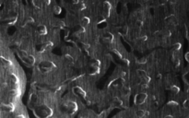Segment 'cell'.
I'll list each match as a JSON object with an SVG mask.
<instances>
[{"mask_svg":"<svg viewBox=\"0 0 189 118\" xmlns=\"http://www.w3.org/2000/svg\"><path fill=\"white\" fill-rule=\"evenodd\" d=\"M137 75H138V77L140 78V79H143V78H145L146 76H148L147 75V73H146V71H144V70H137Z\"/></svg>","mask_w":189,"mask_h":118,"instance_id":"20","label":"cell"},{"mask_svg":"<svg viewBox=\"0 0 189 118\" xmlns=\"http://www.w3.org/2000/svg\"><path fill=\"white\" fill-rule=\"evenodd\" d=\"M167 105L171 107V108H176L177 106H178V103L176 102V101H170L168 103H167Z\"/></svg>","mask_w":189,"mask_h":118,"instance_id":"21","label":"cell"},{"mask_svg":"<svg viewBox=\"0 0 189 118\" xmlns=\"http://www.w3.org/2000/svg\"><path fill=\"white\" fill-rule=\"evenodd\" d=\"M147 58H141V59H139V60H137V62L138 63V64H146L147 63Z\"/></svg>","mask_w":189,"mask_h":118,"instance_id":"26","label":"cell"},{"mask_svg":"<svg viewBox=\"0 0 189 118\" xmlns=\"http://www.w3.org/2000/svg\"><path fill=\"white\" fill-rule=\"evenodd\" d=\"M72 3H73V4H75V5H77V4H78V3H79V0H72Z\"/></svg>","mask_w":189,"mask_h":118,"instance_id":"35","label":"cell"},{"mask_svg":"<svg viewBox=\"0 0 189 118\" xmlns=\"http://www.w3.org/2000/svg\"><path fill=\"white\" fill-rule=\"evenodd\" d=\"M90 19L88 18V17H83L82 18V20H81V26H83V27H85V26H88L89 24H90Z\"/></svg>","mask_w":189,"mask_h":118,"instance_id":"16","label":"cell"},{"mask_svg":"<svg viewBox=\"0 0 189 118\" xmlns=\"http://www.w3.org/2000/svg\"><path fill=\"white\" fill-rule=\"evenodd\" d=\"M121 92H122V95H123V96L127 97V96L130 95V93H131V89L128 88V87H123V88H122V90H121Z\"/></svg>","mask_w":189,"mask_h":118,"instance_id":"15","label":"cell"},{"mask_svg":"<svg viewBox=\"0 0 189 118\" xmlns=\"http://www.w3.org/2000/svg\"><path fill=\"white\" fill-rule=\"evenodd\" d=\"M34 114L37 117L40 118L49 117L53 114V110L50 107H48L47 105L43 104V105H40V106H38L34 109Z\"/></svg>","mask_w":189,"mask_h":118,"instance_id":"1","label":"cell"},{"mask_svg":"<svg viewBox=\"0 0 189 118\" xmlns=\"http://www.w3.org/2000/svg\"><path fill=\"white\" fill-rule=\"evenodd\" d=\"M74 91H75V94H77V95H80L83 98L86 97V92L81 88H79V87H75L74 88Z\"/></svg>","mask_w":189,"mask_h":118,"instance_id":"9","label":"cell"},{"mask_svg":"<svg viewBox=\"0 0 189 118\" xmlns=\"http://www.w3.org/2000/svg\"><path fill=\"white\" fill-rule=\"evenodd\" d=\"M110 12H111V4H110L108 1H104L103 10V13L104 17H105V18H108V17L110 16Z\"/></svg>","mask_w":189,"mask_h":118,"instance_id":"5","label":"cell"},{"mask_svg":"<svg viewBox=\"0 0 189 118\" xmlns=\"http://www.w3.org/2000/svg\"><path fill=\"white\" fill-rule=\"evenodd\" d=\"M187 93H188V94H189V88H188V89H187Z\"/></svg>","mask_w":189,"mask_h":118,"instance_id":"36","label":"cell"},{"mask_svg":"<svg viewBox=\"0 0 189 118\" xmlns=\"http://www.w3.org/2000/svg\"><path fill=\"white\" fill-rule=\"evenodd\" d=\"M56 67V65L51 62V61H48V60H44V61H42L39 65V69L42 73H47L49 71H51L53 68Z\"/></svg>","mask_w":189,"mask_h":118,"instance_id":"2","label":"cell"},{"mask_svg":"<svg viewBox=\"0 0 189 118\" xmlns=\"http://www.w3.org/2000/svg\"><path fill=\"white\" fill-rule=\"evenodd\" d=\"M27 21H28V23H32V22H33L34 20H33V19H31V18H29Z\"/></svg>","mask_w":189,"mask_h":118,"instance_id":"34","label":"cell"},{"mask_svg":"<svg viewBox=\"0 0 189 118\" xmlns=\"http://www.w3.org/2000/svg\"><path fill=\"white\" fill-rule=\"evenodd\" d=\"M27 65L29 66H33L34 64H35V57L33 56V55H30L28 56H26V57H23V58H21Z\"/></svg>","mask_w":189,"mask_h":118,"instance_id":"6","label":"cell"},{"mask_svg":"<svg viewBox=\"0 0 189 118\" xmlns=\"http://www.w3.org/2000/svg\"><path fill=\"white\" fill-rule=\"evenodd\" d=\"M184 107L185 109H189V99L185 101V102H184Z\"/></svg>","mask_w":189,"mask_h":118,"instance_id":"27","label":"cell"},{"mask_svg":"<svg viewBox=\"0 0 189 118\" xmlns=\"http://www.w3.org/2000/svg\"><path fill=\"white\" fill-rule=\"evenodd\" d=\"M173 49L176 50V51H178V50L181 49V43H180V42H177V43H175V44L173 45Z\"/></svg>","mask_w":189,"mask_h":118,"instance_id":"25","label":"cell"},{"mask_svg":"<svg viewBox=\"0 0 189 118\" xmlns=\"http://www.w3.org/2000/svg\"><path fill=\"white\" fill-rule=\"evenodd\" d=\"M77 5H78V7H77V8L79 10H82V9H85L86 8V5L83 3V2H80V3H78V4H77Z\"/></svg>","mask_w":189,"mask_h":118,"instance_id":"24","label":"cell"},{"mask_svg":"<svg viewBox=\"0 0 189 118\" xmlns=\"http://www.w3.org/2000/svg\"><path fill=\"white\" fill-rule=\"evenodd\" d=\"M38 101V97L36 94H31L30 97V103H36Z\"/></svg>","mask_w":189,"mask_h":118,"instance_id":"18","label":"cell"},{"mask_svg":"<svg viewBox=\"0 0 189 118\" xmlns=\"http://www.w3.org/2000/svg\"><path fill=\"white\" fill-rule=\"evenodd\" d=\"M171 91L172 92V93H174V94H177V93H179L180 91V88L178 86H175V85H172V87H171Z\"/></svg>","mask_w":189,"mask_h":118,"instance_id":"17","label":"cell"},{"mask_svg":"<svg viewBox=\"0 0 189 118\" xmlns=\"http://www.w3.org/2000/svg\"><path fill=\"white\" fill-rule=\"evenodd\" d=\"M91 65L96 66V67H100V66H101V62H100L98 59H92V60H91Z\"/></svg>","mask_w":189,"mask_h":118,"instance_id":"23","label":"cell"},{"mask_svg":"<svg viewBox=\"0 0 189 118\" xmlns=\"http://www.w3.org/2000/svg\"><path fill=\"white\" fill-rule=\"evenodd\" d=\"M167 1L168 0H159V3H160V5H164L165 3H167Z\"/></svg>","mask_w":189,"mask_h":118,"instance_id":"31","label":"cell"},{"mask_svg":"<svg viewBox=\"0 0 189 118\" xmlns=\"http://www.w3.org/2000/svg\"><path fill=\"white\" fill-rule=\"evenodd\" d=\"M2 109H3L4 111H6V112H13L15 107H14V105H13L12 103H8V104L2 105Z\"/></svg>","mask_w":189,"mask_h":118,"instance_id":"12","label":"cell"},{"mask_svg":"<svg viewBox=\"0 0 189 118\" xmlns=\"http://www.w3.org/2000/svg\"><path fill=\"white\" fill-rule=\"evenodd\" d=\"M185 59H186V61H187V62L189 63V52L185 54Z\"/></svg>","mask_w":189,"mask_h":118,"instance_id":"33","label":"cell"},{"mask_svg":"<svg viewBox=\"0 0 189 118\" xmlns=\"http://www.w3.org/2000/svg\"><path fill=\"white\" fill-rule=\"evenodd\" d=\"M37 32L40 35H45L47 33V29L43 24H41L37 27Z\"/></svg>","mask_w":189,"mask_h":118,"instance_id":"8","label":"cell"},{"mask_svg":"<svg viewBox=\"0 0 189 118\" xmlns=\"http://www.w3.org/2000/svg\"><path fill=\"white\" fill-rule=\"evenodd\" d=\"M43 2L45 3L46 6H49V5L51 4V0H43Z\"/></svg>","mask_w":189,"mask_h":118,"instance_id":"32","label":"cell"},{"mask_svg":"<svg viewBox=\"0 0 189 118\" xmlns=\"http://www.w3.org/2000/svg\"><path fill=\"white\" fill-rule=\"evenodd\" d=\"M113 106H114V107H117V108H121V107L123 106L122 101L119 98H117V97H114V98H113Z\"/></svg>","mask_w":189,"mask_h":118,"instance_id":"10","label":"cell"},{"mask_svg":"<svg viewBox=\"0 0 189 118\" xmlns=\"http://www.w3.org/2000/svg\"><path fill=\"white\" fill-rule=\"evenodd\" d=\"M100 72V67H96V66H93V65H90L88 68V73L90 75H95V74H98Z\"/></svg>","mask_w":189,"mask_h":118,"instance_id":"7","label":"cell"},{"mask_svg":"<svg viewBox=\"0 0 189 118\" xmlns=\"http://www.w3.org/2000/svg\"><path fill=\"white\" fill-rule=\"evenodd\" d=\"M122 30H123V35H126V34H127V31H128V30H127V27L125 26V27H124Z\"/></svg>","mask_w":189,"mask_h":118,"instance_id":"29","label":"cell"},{"mask_svg":"<svg viewBox=\"0 0 189 118\" xmlns=\"http://www.w3.org/2000/svg\"><path fill=\"white\" fill-rule=\"evenodd\" d=\"M65 107H66V112L69 113V114H74L75 112H77V103L74 102V101H66V103H65Z\"/></svg>","mask_w":189,"mask_h":118,"instance_id":"4","label":"cell"},{"mask_svg":"<svg viewBox=\"0 0 189 118\" xmlns=\"http://www.w3.org/2000/svg\"><path fill=\"white\" fill-rule=\"evenodd\" d=\"M147 115V113H146V111L145 110H137L136 111V113H135V116L137 118H142L144 117V116H146Z\"/></svg>","mask_w":189,"mask_h":118,"instance_id":"13","label":"cell"},{"mask_svg":"<svg viewBox=\"0 0 189 118\" xmlns=\"http://www.w3.org/2000/svg\"><path fill=\"white\" fill-rule=\"evenodd\" d=\"M148 98V94L147 93H144V92H140V93H137L136 96H135V99H134V103L136 105H141L143 104L146 100Z\"/></svg>","mask_w":189,"mask_h":118,"instance_id":"3","label":"cell"},{"mask_svg":"<svg viewBox=\"0 0 189 118\" xmlns=\"http://www.w3.org/2000/svg\"><path fill=\"white\" fill-rule=\"evenodd\" d=\"M61 12H62L61 7H60V6H55V8H54V13H55L56 15H59Z\"/></svg>","mask_w":189,"mask_h":118,"instance_id":"22","label":"cell"},{"mask_svg":"<svg viewBox=\"0 0 189 118\" xmlns=\"http://www.w3.org/2000/svg\"><path fill=\"white\" fill-rule=\"evenodd\" d=\"M136 25H137V27H141L142 25H143L142 20H137V21L136 22Z\"/></svg>","mask_w":189,"mask_h":118,"instance_id":"28","label":"cell"},{"mask_svg":"<svg viewBox=\"0 0 189 118\" xmlns=\"http://www.w3.org/2000/svg\"><path fill=\"white\" fill-rule=\"evenodd\" d=\"M103 40L107 42H112L113 40V35L110 32H105L103 34Z\"/></svg>","mask_w":189,"mask_h":118,"instance_id":"11","label":"cell"},{"mask_svg":"<svg viewBox=\"0 0 189 118\" xmlns=\"http://www.w3.org/2000/svg\"><path fill=\"white\" fill-rule=\"evenodd\" d=\"M54 46V43L52 42H46L45 43H43V47H42V50L43 51H48V50H51Z\"/></svg>","mask_w":189,"mask_h":118,"instance_id":"14","label":"cell"},{"mask_svg":"<svg viewBox=\"0 0 189 118\" xmlns=\"http://www.w3.org/2000/svg\"><path fill=\"white\" fill-rule=\"evenodd\" d=\"M65 60H66L68 64H73V63H74V58H73L71 55H65Z\"/></svg>","mask_w":189,"mask_h":118,"instance_id":"19","label":"cell"},{"mask_svg":"<svg viewBox=\"0 0 189 118\" xmlns=\"http://www.w3.org/2000/svg\"><path fill=\"white\" fill-rule=\"evenodd\" d=\"M174 65L176 66V67H178L180 65V60L179 59H176V60H174Z\"/></svg>","mask_w":189,"mask_h":118,"instance_id":"30","label":"cell"}]
</instances>
